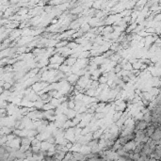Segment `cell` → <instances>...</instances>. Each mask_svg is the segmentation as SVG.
I'll list each match as a JSON object with an SVG mask.
<instances>
[{"mask_svg": "<svg viewBox=\"0 0 161 161\" xmlns=\"http://www.w3.org/2000/svg\"><path fill=\"white\" fill-rule=\"evenodd\" d=\"M160 138H161V132H160V128L158 127V128H157V129L155 130V132L150 137V139L153 140V142H155L157 144H159Z\"/></svg>", "mask_w": 161, "mask_h": 161, "instance_id": "obj_1", "label": "cell"}, {"mask_svg": "<svg viewBox=\"0 0 161 161\" xmlns=\"http://www.w3.org/2000/svg\"><path fill=\"white\" fill-rule=\"evenodd\" d=\"M147 126H148L147 123L143 120L137 121L136 123H135V125H134V127H135V129H137V131H139V130H145L147 128Z\"/></svg>", "mask_w": 161, "mask_h": 161, "instance_id": "obj_2", "label": "cell"}]
</instances>
